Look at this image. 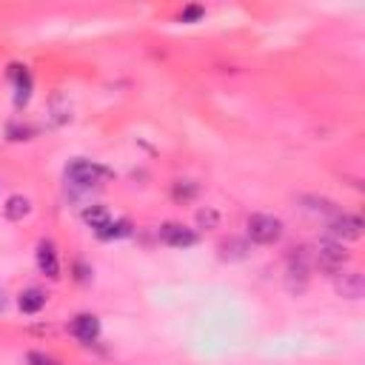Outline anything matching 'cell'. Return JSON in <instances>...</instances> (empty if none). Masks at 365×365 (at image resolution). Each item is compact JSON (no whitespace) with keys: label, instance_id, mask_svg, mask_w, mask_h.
<instances>
[{"label":"cell","instance_id":"obj_1","mask_svg":"<svg viewBox=\"0 0 365 365\" xmlns=\"http://www.w3.org/2000/svg\"><path fill=\"white\" fill-rule=\"evenodd\" d=\"M66 180L75 189H92V186H100V183L112 180V169H106V166H100L95 160L78 157V160H71L66 166Z\"/></svg>","mask_w":365,"mask_h":365},{"label":"cell","instance_id":"obj_2","mask_svg":"<svg viewBox=\"0 0 365 365\" xmlns=\"http://www.w3.org/2000/svg\"><path fill=\"white\" fill-rule=\"evenodd\" d=\"M246 232H249V240L257 243V246H274L280 243L282 237V220L274 214H251L249 223H246Z\"/></svg>","mask_w":365,"mask_h":365},{"label":"cell","instance_id":"obj_3","mask_svg":"<svg viewBox=\"0 0 365 365\" xmlns=\"http://www.w3.org/2000/svg\"><path fill=\"white\" fill-rule=\"evenodd\" d=\"M348 260H351V254L345 251V246H342V243H334V240H320V243H317L314 263L320 265V271H325V274H331V277H334V274L345 271Z\"/></svg>","mask_w":365,"mask_h":365},{"label":"cell","instance_id":"obj_4","mask_svg":"<svg viewBox=\"0 0 365 365\" xmlns=\"http://www.w3.org/2000/svg\"><path fill=\"white\" fill-rule=\"evenodd\" d=\"M309 277H311V268H309V257L303 249H294L285 260V285L291 294H303L306 285H309Z\"/></svg>","mask_w":365,"mask_h":365},{"label":"cell","instance_id":"obj_5","mask_svg":"<svg viewBox=\"0 0 365 365\" xmlns=\"http://www.w3.org/2000/svg\"><path fill=\"white\" fill-rule=\"evenodd\" d=\"M362 220L357 214H348V211H337L331 220H328V234L334 243H354L362 237Z\"/></svg>","mask_w":365,"mask_h":365},{"label":"cell","instance_id":"obj_6","mask_svg":"<svg viewBox=\"0 0 365 365\" xmlns=\"http://www.w3.org/2000/svg\"><path fill=\"white\" fill-rule=\"evenodd\" d=\"M334 288L342 300H359L365 294V277L359 271H340L334 274Z\"/></svg>","mask_w":365,"mask_h":365},{"label":"cell","instance_id":"obj_7","mask_svg":"<svg viewBox=\"0 0 365 365\" xmlns=\"http://www.w3.org/2000/svg\"><path fill=\"white\" fill-rule=\"evenodd\" d=\"M160 240L166 246H172V249H191V246L200 243L197 232H191V229H186L180 223H163L160 226Z\"/></svg>","mask_w":365,"mask_h":365},{"label":"cell","instance_id":"obj_8","mask_svg":"<svg viewBox=\"0 0 365 365\" xmlns=\"http://www.w3.org/2000/svg\"><path fill=\"white\" fill-rule=\"evenodd\" d=\"M68 331L75 334L80 342H95L100 337V320L95 314H78L75 320H71Z\"/></svg>","mask_w":365,"mask_h":365},{"label":"cell","instance_id":"obj_9","mask_svg":"<svg viewBox=\"0 0 365 365\" xmlns=\"http://www.w3.org/2000/svg\"><path fill=\"white\" fill-rule=\"evenodd\" d=\"M37 268L49 277V280H57L60 277V260H57V249L52 240H43L37 246Z\"/></svg>","mask_w":365,"mask_h":365},{"label":"cell","instance_id":"obj_10","mask_svg":"<svg viewBox=\"0 0 365 365\" xmlns=\"http://www.w3.org/2000/svg\"><path fill=\"white\" fill-rule=\"evenodd\" d=\"M12 78H15V106L23 109L32 95V75L26 66H12Z\"/></svg>","mask_w":365,"mask_h":365},{"label":"cell","instance_id":"obj_11","mask_svg":"<svg viewBox=\"0 0 365 365\" xmlns=\"http://www.w3.org/2000/svg\"><path fill=\"white\" fill-rule=\"evenodd\" d=\"M83 223H86L89 229L100 232V229H106V226L112 223V214H109L106 205H86V208H83Z\"/></svg>","mask_w":365,"mask_h":365},{"label":"cell","instance_id":"obj_12","mask_svg":"<svg viewBox=\"0 0 365 365\" xmlns=\"http://www.w3.org/2000/svg\"><path fill=\"white\" fill-rule=\"evenodd\" d=\"M18 306H20L23 314H37L46 306V294H43L40 288H26L23 294L18 297Z\"/></svg>","mask_w":365,"mask_h":365},{"label":"cell","instance_id":"obj_13","mask_svg":"<svg viewBox=\"0 0 365 365\" xmlns=\"http://www.w3.org/2000/svg\"><path fill=\"white\" fill-rule=\"evenodd\" d=\"M32 211V203H29V197H23V194H12L9 200H6V205H4V214H6V220H23V217Z\"/></svg>","mask_w":365,"mask_h":365},{"label":"cell","instance_id":"obj_14","mask_svg":"<svg viewBox=\"0 0 365 365\" xmlns=\"http://www.w3.org/2000/svg\"><path fill=\"white\" fill-rule=\"evenodd\" d=\"M220 257L223 260H246L249 257V243L246 240H237V237L223 240L220 243Z\"/></svg>","mask_w":365,"mask_h":365},{"label":"cell","instance_id":"obj_15","mask_svg":"<svg viewBox=\"0 0 365 365\" xmlns=\"http://www.w3.org/2000/svg\"><path fill=\"white\" fill-rule=\"evenodd\" d=\"M197 194H200V186L191 183V180H177L174 189H172V197H174L177 203H189V200H194Z\"/></svg>","mask_w":365,"mask_h":365},{"label":"cell","instance_id":"obj_16","mask_svg":"<svg viewBox=\"0 0 365 365\" xmlns=\"http://www.w3.org/2000/svg\"><path fill=\"white\" fill-rule=\"evenodd\" d=\"M100 240H117V237H128L131 234V226H128V220H112L106 229H100V232H95Z\"/></svg>","mask_w":365,"mask_h":365},{"label":"cell","instance_id":"obj_17","mask_svg":"<svg viewBox=\"0 0 365 365\" xmlns=\"http://www.w3.org/2000/svg\"><path fill=\"white\" fill-rule=\"evenodd\" d=\"M197 223H200L203 229H217V226H220V214L205 205V208L197 211Z\"/></svg>","mask_w":365,"mask_h":365},{"label":"cell","instance_id":"obj_18","mask_svg":"<svg viewBox=\"0 0 365 365\" xmlns=\"http://www.w3.org/2000/svg\"><path fill=\"white\" fill-rule=\"evenodd\" d=\"M26 362H29V365H60L54 357L43 354V351H29V354H26Z\"/></svg>","mask_w":365,"mask_h":365},{"label":"cell","instance_id":"obj_19","mask_svg":"<svg viewBox=\"0 0 365 365\" xmlns=\"http://www.w3.org/2000/svg\"><path fill=\"white\" fill-rule=\"evenodd\" d=\"M203 15H205V9H203V6H186V9H183V15H180V20H183V23H194V20H200Z\"/></svg>","mask_w":365,"mask_h":365},{"label":"cell","instance_id":"obj_20","mask_svg":"<svg viewBox=\"0 0 365 365\" xmlns=\"http://www.w3.org/2000/svg\"><path fill=\"white\" fill-rule=\"evenodd\" d=\"M4 309H6V294L0 291V311H4Z\"/></svg>","mask_w":365,"mask_h":365}]
</instances>
